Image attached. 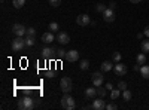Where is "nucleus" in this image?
Returning <instances> with one entry per match:
<instances>
[{
  "mask_svg": "<svg viewBox=\"0 0 149 110\" xmlns=\"http://www.w3.org/2000/svg\"><path fill=\"white\" fill-rule=\"evenodd\" d=\"M61 107L64 110H73L76 107V103H74V98L70 95V94H64L61 97Z\"/></svg>",
  "mask_w": 149,
  "mask_h": 110,
  "instance_id": "f257e3e1",
  "label": "nucleus"
},
{
  "mask_svg": "<svg viewBox=\"0 0 149 110\" xmlns=\"http://www.w3.org/2000/svg\"><path fill=\"white\" fill-rule=\"evenodd\" d=\"M26 46H27L26 45V39L21 37V36H17V37L12 40V43H10V48H12L14 52H21Z\"/></svg>",
  "mask_w": 149,
  "mask_h": 110,
  "instance_id": "f03ea898",
  "label": "nucleus"
},
{
  "mask_svg": "<svg viewBox=\"0 0 149 110\" xmlns=\"http://www.w3.org/2000/svg\"><path fill=\"white\" fill-rule=\"evenodd\" d=\"M34 107V100L31 97H24L18 101V109L19 110H31Z\"/></svg>",
  "mask_w": 149,
  "mask_h": 110,
  "instance_id": "7ed1b4c3",
  "label": "nucleus"
},
{
  "mask_svg": "<svg viewBox=\"0 0 149 110\" xmlns=\"http://www.w3.org/2000/svg\"><path fill=\"white\" fill-rule=\"evenodd\" d=\"M60 88H61V91H63L64 94H70V91L73 89V82H72V79L70 77H61V80H60Z\"/></svg>",
  "mask_w": 149,
  "mask_h": 110,
  "instance_id": "20e7f679",
  "label": "nucleus"
},
{
  "mask_svg": "<svg viewBox=\"0 0 149 110\" xmlns=\"http://www.w3.org/2000/svg\"><path fill=\"white\" fill-rule=\"evenodd\" d=\"M103 71H95L93 73V76H91V80H93V85L94 86H102L103 85Z\"/></svg>",
  "mask_w": 149,
  "mask_h": 110,
  "instance_id": "39448f33",
  "label": "nucleus"
},
{
  "mask_svg": "<svg viewBox=\"0 0 149 110\" xmlns=\"http://www.w3.org/2000/svg\"><path fill=\"white\" fill-rule=\"evenodd\" d=\"M12 33L17 34V36H21V37H24V36L27 34V28L22 26V24H14L12 26Z\"/></svg>",
  "mask_w": 149,
  "mask_h": 110,
  "instance_id": "423d86ee",
  "label": "nucleus"
},
{
  "mask_svg": "<svg viewBox=\"0 0 149 110\" xmlns=\"http://www.w3.org/2000/svg\"><path fill=\"white\" fill-rule=\"evenodd\" d=\"M76 24H78V26H81V27L90 26V24H91V18H90V15H86V14L79 15V17L76 18Z\"/></svg>",
  "mask_w": 149,
  "mask_h": 110,
  "instance_id": "0eeeda50",
  "label": "nucleus"
},
{
  "mask_svg": "<svg viewBox=\"0 0 149 110\" xmlns=\"http://www.w3.org/2000/svg\"><path fill=\"white\" fill-rule=\"evenodd\" d=\"M55 52H57V49H55L54 46H46V48H43V49H42V58L49 59V58H52L55 55Z\"/></svg>",
  "mask_w": 149,
  "mask_h": 110,
  "instance_id": "6e6552de",
  "label": "nucleus"
},
{
  "mask_svg": "<svg viewBox=\"0 0 149 110\" xmlns=\"http://www.w3.org/2000/svg\"><path fill=\"white\" fill-rule=\"evenodd\" d=\"M57 42H58L60 45H67V43L70 42V36H69V33H66V31H60V33L57 34Z\"/></svg>",
  "mask_w": 149,
  "mask_h": 110,
  "instance_id": "1a4fd4ad",
  "label": "nucleus"
},
{
  "mask_svg": "<svg viewBox=\"0 0 149 110\" xmlns=\"http://www.w3.org/2000/svg\"><path fill=\"white\" fill-rule=\"evenodd\" d=\"M115 10L113 9H110V8H107L104 12H103V19L106 21V22H113L115 21Z\"/></svg>",
  "mask_w": 149,
  "mask_h": 110,
  "instance_id": "9d476101",
  "label": "nucleus"
},
{
  "mask_svg": "<svg viewBox=\"0 0 149 110\" xmlns=\"http://www.w3.org/2000/svg\"><path fill=\"white\" fill-rule=\"evenodd\" d=\"M113 71H115V75H116V76H125L128 70H127V67L124 66V64L116 63V64L113 66Z\"/></svg>",
  "mask_w": 149,
  "mask_h": 110,
  "instance_id": "9b49d317",
  "label": "nucleus"
},
{
  "mask_svg": "<svg viewBox=\"0 0 149 110\" xmlns=\"http://www.w3.org/2000/svg\"><path fill=\"white\" fill-rule=\"evenodd\" d=\"M91 109H94V110H104L106 109V101H104L103 97H100L98 100H94Z\"/></svg>",
  "mask_w": 149,
  "mask_h": 110,
  "instance_id": "f8f14e48",
  "label": "nucleus"
},
{
  "mask_svg": "<svg viewBox=\"0 0 149 110\" xmlns=\"http://www.w3.org/2000/svg\"><path fill=\"white\" fill-rule=\"evenodd\" d=\"M66 59L70 61V63H74V61H78V59H79V52H78V51H74V49L67 51V54H66Z\"/></svg>",
  "mask_w": 149,
  "mask_h": 110,
  "instance_id": "ddd939ff",
  "label": "nucleus"
},
{
  "mask_svg": "<svg viewBox=\"0 0 149 110\" xmlns=\"http://www.w3.org/2000/svg\"><path fill=\"white\" fill-rule=\"evenodd\" d=\"M54 40H55V36H54L52 31H46V33L42 34V42L43 43H52Z\"/></svg>",
  "mask_w": 149,
  "mask_h": 110,
  "instance_id": "4468645a",
  "label": "nucleus"
},
{
  "mask_svg": "<svg viewBox=\"0 0 149 110\" xmlns=\"http://www.w3.org/2000/svg\"><path fill=\"white\" fill-rule=\"evenodd\" d=\"M97 95V86L95 88H86L85 89V98L86 100H94V97Z\"/></svg>",
  "mask_w": 149,
  "mask_h": 110,
  "instance_id": "2eb2a0df",
  "label": "nucleus"
},
{
  "mask_svg": "<svg viewBox=\"0 0 149 110\" xmlns=\"http://www.w3.org/2000/svg\"><path fill=\"white\" fill-rule=\"evenodd\" d=\"M113 63L112 61H103L102 63V71L103 73H106V71H110V70H113Z\"/></svg>",
  "mask_w": 149,
  "mask_h": 110,
  "instance_id": "dca6fc26",
  "label": "nucleus"
},
{
  "mask_svg": "<svg viewBox=\"0 0 149 110\" xmlns=\"http://www.w3.org/2000/svg\"><path fill=\"white\" fill-rule=\"evenodd\" d=\"M140 75L143 79H149V66L148 64H143L140 67Z\"/></svg>",
  "mask_w": 149,
  "mask_h": 110,
  "instance_id": "f3484780",
  "label": "nucleus"
},
{
  "mask_svg": "<svg viewBox=\"0 0 149 110\" xmlns=\"http://www.w3.org/2000/svg\"><path fill=\"white\" fill-rule=\"evenodd\" d=\"M121 95V89L119 88H113L110 91V98L112 100H118V97Z\"/></svg>",
  "mask_w": 149,
  "mask_h": 110,
  "instance_id": "a211bd4d",
  "label": "nucleus"
},
{
  "mask_svg": "<svg viewBox=\"0 0 149 110\" xmlns=\"http://www.w3.org/2000/svg\"><path fill=\"white\" fill-rule=\"evenodd\" d=\"M12 5H14L15 9H21L24 5H26V0H12Z\"/></svg>",
  "mask_w": 149,
  "mask_h": 110,
  "instance_id": "6ab92c4d",
  "label": "nucleus"
},
{
  "mask_svg": "<svg viewBox=\"0 0 149 110\" xmlns=\"http://www.w3.org/2000/svg\"><path fill=\"white\" fill-rule=\"evenodd\" d=\"M136 61H137V64H145L146 63V55L143 52H140L137 57H136Z\"/></svg>",
  "mask_w": 149,
  "mask_h": 110,
  "instance_id": "aec40b11",
  "label": "nucleus"
},
{
  "mask_svg": "<svg viewBox=\"0 0 149 110\" xmlns=\"http://www.w3.org/2000/svg\"><path fill=\"white\" fill-rule=\"evenodd\" d=\"M49 31H52V33H57L58 30H60V26H58V22H51L49 24Z\"/></svg>",
  "mask_w": 149,
  "mask_h": 110,
  "instance_id": "412c9836",
  "label": "nucleus"
},
{
  "mask_svg": "<svg viewBox=\"0 0 149 110\" xmlns=\"http://www.w3.org/2000/svg\"><path fill=\"white\" fill-rule=\"evenodd\" d=\"M79 67H81V70H88V67H90V61H88V59H81Z\"/></svg>",
  "mask_w": 149,
  "mask_h": 110,
  "instance_id": "4be33fe9",
  "label": "nucleus"
},
{
  "mask_svg": "<svg viewBox=\"0 0 149 110\" xmlns=\"http://www.w3.org/2000/svg\"><path fill=\"white\" fill-rule=\"evenodd\" d=\"M106 92H107V89H106V86L104 88H102V86H97V95L98 97H106Z\"/></svg>",
  "mask_w": 149,
  "mask_h": 110,
  "instance_id": "5701e85b",
  "label": "nucleus"
},
{
  "mask_svg": "<svg viewBox=\"0 0 149 110\" xmlns=\"http://www.w3.org/2000/svg\"><path fill=\"white\" fill-rule=\"evenodd\" d=\"M55 54H57V58H66V54H67V51H64L63 48H58Z\"/></svg>",
  "mask_w": 149,
  "mask_h": 110,
  "instance_id": "b1692460",
  "label": "nucleus"
},
{
  "mask_svg": "<svg viewBox=\"0 0 149 110\" xmlns=\"http://www.w3.org/2000/svg\"><path fill=\"white\" fill-rule=\"evenodd\" d=\"M142 52H149V40H142Z\"/></svg>",
  "mask_w": 149,
  "mask_h": 110,
  "instance_id": "393cba45",
  "label": "nucleus"
},
{
  "mask_svg": "<svg viewBox=\"0 0 149 110\" xmlns=\"http://www.w3.org/2000/svg\"><path fill=\"white\" fill-rule=\"evenodd\" d=\"M106 9H107V6L103 5V3H97V6H95V10H97V12H100V14H103Z\"/></svg>",
  "mask_w": 149,
  "mask_h": 110,
  "instance_id": "a878e982",
  "label": "nucleus"
},
{
  "mask_svg": "<svg viewBox=\"0 0 149 110\" xmlns=\"http://www.w3.org/2000/svg\"><path fill=\"white\" fill-rule=\"evenodd\" d=\"M122 97H124V100H125V101H130L133 95H131V92L128 89H125V91H122Z\"/></svg>",
  "mask_w": 149,
  "mask_h": 110,
  "instance_id": "bb28decb",
  "label": "nucleus"
},
{
  "mask_svg": "<svg viewBox=\"0 0 149 110\" xmlns=\"http://www.w3.org/2000/svg\"><path fill=\"white\" fill-rule=\"evenodd\" d=\"M26 45L33 46L34 45V36H26Z\"/></svg>",
  "mask_w": 149,
  "mask_h": 110,
  "instance_id": "cd10ccee",
  "label": "nucleus"
},
{
  "mask_svg": "<svg viewBox=\"0 0 149 110\" xmlns=\"http://www.w3.org/2000/svg\"><path fill=\"white\" fill-rule=\"evenodd\" d=\"M121 54L119 52H113V55H112V59H113L115 61V63H119V61H121Z\"/></svg>",
  "mask_w": 149,
  "mask_h": 110,
  "instance_id": "c85d7f7f",
  "label": "nucleus"
},
{
  "mask_svg": "<svg viewBox=\"0 0 149 110\" xmlns=\"http://www.w3.org/2000/svg\"><path fill=\"white\" fill-rule=\"evenodd\" d=\"M48 2H49V5L54 6V8H57V6L61 5V0H48Z\"/></svg>",
  "mask_w": 149,
  "mask_h": 110,
  "instance_id": "c756f323",
  "label": "nucleus"
},
{
  "mask_svg": "<svg viewBox=\"0 0 149 110\" xmlns=\"http://www.w3.org/2000/svg\"><path fill=\"white\" fill-rule=\"evenodd\" d=\"M118 88H119L121 91H125V89H127V83L124 82V80H121V82L118 83Z\"/></svg>",
  "mask_w": 149,
  "mask_h": 110,
  "instance_id": "7c9ffc66",
  "label": "nucleus"
},
{
  "mask_svg": "<svg viewBox=\"0 0 149 110\" xmlns=\"http://www.w3.org/2000/svg\"><path fill=\"white\" fill-rule=\"evenodd\" d=\"M26 36H36V28L29 27V28H27V34H26Z\"/></svg>",
  "mask_w": 149,
  "mask_h": 110,
  "instance_id": "2f4dec72",
  "label": "nucleus"
},
{
  "mask_svg": "<svg viewBox=\"0 0 149 110\" xmlns=\"http://www.w3.org/2000/svg\"><path fill=\"white\" fill-rule=\"evenodd\" d=\"M115 109H118V106H116L115 103H110V104H106V110H115Z\"/></svg>",
  "mask_w": 149,
  "mask_h": 110,
  "instance_id": "473e14b6",
  "label": "nucleus"
},
{
  "mask_svg": "<svg viewBox=\"0 0 149 110\" xmlns=\"http://www.w3.org/2000/svg\"><path fill=\"white\" fill-rule=\"evenodd\" d=\"M104 86H106V89H107V91H112V89H113V85H112L110 82H109V83H106Z\"/></svg>",
  "mask_w": 149,
  "mask_h": 110,
  "instance_id": "72a5a7b5",
  "label": "nucleus"
},
{
  "mask_svg": "<svg viewBox=\"0 0 149 110\" xmlns=\"http://www.w3.org/2000/svg\"><path fill=\"white\" fill-rule=\"evenodd\" d=\"M143 33H145V36H146V37H149V26H146V27H145Z\"/></svg>",
  "mask_w": 149,
  "mask_h": 110,
  "instance_id": "f704fd0d",
  "label": "nucleus"
},
{
  "mask_svg": "<svg viewBox=\"0 0 149 110\" xmlns=\"http://www.w3.org/2000/svg\"><path fill=\"white\" fill-rule=\"evenodd\" d=\"M109 8L115 10V9H116V3H115V2H110V3H109Z\"/></svg>",
  "mask_w": 149,
  "mask_h": 110,
  "instance_id": "c9c22d12",
  "label": "nucleus"
},
{
  "mask_svg": "<svg viewBox=\"0 0 149 110\" xmlns=\"http://www.w3.org/2000/svg\"><path fill=\"white\" fill-rule=\"evenodd\" d=\"M143 37H146V36H145V33H139V34H137V39H139V40H142Z\"/></svg>",
  "mask_w": 149,
  "mask_h": 110,
  "instance_id": "e433bc0d",
  "label": "nucleus"
},
{
  "mask_svg": "<svg viewBox=\"0 0 149 110\" xmlns=\"http://www.w3.org/2000/svg\"><path fill=\"white\" fill-rule=\"evenodd\" d=\"M46 76L48 77H54V71H46Z\"/></svg>",
  "mask_w": 149,
  "mask_h": 110,
  "instance_id": "4c0bfd02",
  "label": "nucleus"
},
{
  "mask_svg": "<svg viewBox=\"0 0 149 110\" xmlns=\"http://www.w3.org/2000/svg\"><path fill=\"white\" fill-rule=\"evenodd\" d=\"M130 2H131L133 5H137V3H140V2H142V0H130Z\"/></svg>",
  "mask_w": 149,
  "mask_h": 110,
  "instance_id": "58836bf2",
  "label": "nucleus"
},
{
  "mask_svg": "<svg viewBox=\"0 0 149 110\" xmlns=\"http://www.w3.org/2000/svg\"><path fill=\"white\" fill-rule=\"evenodd\" d=\"M134 70H136V71H139V70H140V66H139V64H136V66H134Z\"/></svg>",
  "mask_w": 149,
  "mask_h": 110,
  "instance_id": "ea45409f",
  "label": "nucleus"
}]
</instances>
